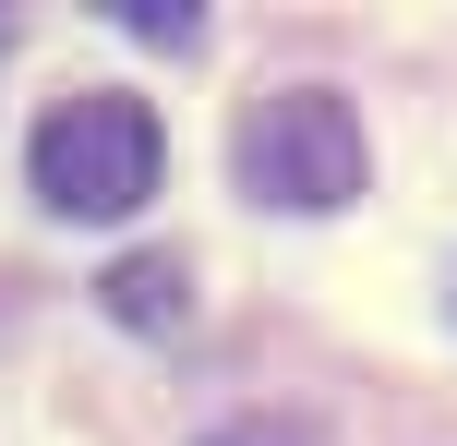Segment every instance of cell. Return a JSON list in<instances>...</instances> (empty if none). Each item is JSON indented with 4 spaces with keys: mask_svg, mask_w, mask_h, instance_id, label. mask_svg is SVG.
<instances>
[{
    "mask_svg": "<svg viewBox=\"0 0 457 446\" xmlns=\"http://www.w3.org/2000/svg\"><path fill=\"white\" fill-rule=\"evenodd\" d=\"M24 169H37V193H48L61 217H133L145 193H157V169H169V133H157L145 97L85 85V97H61V109L37 121Z\"/></svg>",
    "mask_w": 457,
    "mask_h": 446,
    "instance_id": "1",
    "label": "cell"
},
{
    "mask_svg": "<svg viewBox=\"0 0 457 446\" xmlns=\"http://www.w3.org/2000/svg\"><path fill=\"white\" fill-rule=\"evenodd\" d=\"M241 193L277 217H325L361 193V121H349V97L325 85H277L241 109Z\"/></svg>",
    "mask_w": 457,
    "mask_h": 446,
    "instance_id": "2",
    "label": "cell"
},
{
    "mask_svg": "<svg viewBox=\"0 0 457 446\" xmlns=\"http://www.w3.org/2000/svg\"><path fill=\"white\" fill-rule=\"evenodd\" d=\"M96 302H109V326L169 338V326H193V265L181 254H120L109 278H96Z\"/></svg>",
    "mask_w": 457,
    "mask_h": 446,
    "instance_id": "3",
    "label": "cell"
},
{
    "mask_svg": "<svg viewBox=\"0 0 457 446\" xmlns=\"http://www.w3.org/2000/svg\"><path fill=\"white\" fill-rule=\"evenodd\" d=\"M205 446H313V434H301V423H265V410H241V423H217Z\"/></svg>",
    "mask_w": 457,
    "mask_h": 446,
    "instance_id": "4",
    "label": "cell"
},
{
    "mask_svg": "<svg viewBox=\"0 0 457 446\" xmlns=\"http://www.w3.org/2000/svg\"><path fill=\"white\" fill-rule=\"evenodd\" d=\"M120 24H133V37H157V48H193V37H205L193 13H133V0H120Z\"/></svg>",
    "mask_w": 457,
    "mask_h": 446,
    "instance_id": "5",
    "label": "cell"
}]
</instances>
